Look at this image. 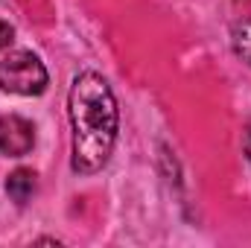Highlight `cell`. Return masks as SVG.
<instances>
[{
    "label": "cell",
    "mask_w": 251,
    "mask_h": 248,
    "mask_svg": "<svg viewBox=\"0 0 251 248\" xmlns=\"http://www.w3.org/2000/svg\"><path fill=\"white\" fill-rule=\"evenodd\" d=\"M47 67L29 50H12L0 59V91L18 97H38L47 91Z\"/></svg>",
    "instance_id": "obj_2"
},
{
    "label": "cell",
    "mask_w": 251,
    "mask_h": 248,
    "mask_svg": "<svg viewBox=\"0 0 251 248\" xmlns=\"http://www.w3.org/2000/svg\"><path fill=\"white\" fill-rule=\"evenodd\" d=\"M243 146H246V158L251 161V125L246 128V137H243Z\"/></svg>",
    "instance_id": "obj_7"
},
{
    "label": "cell",
    "mask_w": 251,
    "mask_h": 248,
    "mask_svg": "<svg viewBox=\"0 0 251 248\" xmlns=\"http://www.w3.org/2000/svg\"><path fill=\"white\" fill-rule=\"evenodd\" d=\"M35 146V125L18 114L0 117V152L9 158H24Z\"/></svg>",
    "instance_id": "obj_3"
},
{
    "label": "cell",
    "mask_w": 251,
    "mask_h": 248,
    "mask_svg": "<svg viewBox=\"0 0 251 248\" xmlns=\"http://www.w3.org/2000/svg\"><path fill=\"white\" fill-rule=\"evenodd\" d=\"M67 114L73 128L70 167L79 175H94L111 161L120 128V111L111 85L94 70L79 73L67 94Z\"/></svg>",
    "instance_id": "obj_1"
},
{
    "label": "cell",
    "mask_w": 251,
    "mask_h": 248,
    "mask_svg": "<svg viewBox=\"0 0 251 248\" xmlns=\"http://www.w3.org/2000/svg\"><path fill=\"white\" fill-rule=\"evenodd\" d=\"M234 50L243 56L246 64H251V21L237 24V29H234Z\"/></svg>",
    "instance_id": "obj_5"
},
{
    "label": "cell",
    "mask_w": 251,
    "mask_h": 248,
    "mask_svg": "<svg viewBox=\"0 0 251 248\" xmlns=\"http://www.w3.org/2000/svg\"><path fill=\"white\" fill-rule=\"evenodd\" d=\"M15 41V26L12 24H6L3 18H0V53L3 50H9V44Z\"/></svg>",
    "instance_id": "obj_6"
},
{
    "label": "cell",
    "mask_w": 251,
    "mask_h": 248,
    "mask_svg": "<svg viewBox=\"0 0 251 248\" xmlns=\"http://www.w3.org/2000/svg\"><path fill=\"white\" fill-rule=\"evenodd\" d=\"M6 193L15 204H26L35 193V173L32 170H15L6 178Z\"/></svg>",
    "instance_id": "obj_4"
}]
</instances>
